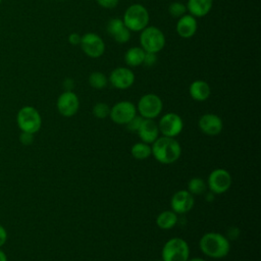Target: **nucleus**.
Wrapping results in <instances>:
<instances>
[{
	"instance_id": "f257e3e1",
	"label": "nucleus",
	"mask_w": 261,
	"mask_h": 261,
	"mask_svg": "<svg viewBox=\"0 0 261 261\" xmlns=\"http://www.w3.org/2000/svg\"><path fill=\"white\" fill-rule=\"evenodd\" d=\"M151 152L154 158L162 164H171L179 159L181 147L179 143L170 137H158L151 146Z\"/></svg>"
},
{
	"instance_id": "f03ea898",
	"label": "nucleus",
	"mask_w": 261,
	"mask_h": 261,
	"mask_svg": "<svg viewBox=\"0 0 261 261\" xmlns=\"http://www.w3.org/2000/svg\"><path fill=\"white\" fill-rule=\"evenodd\" d=\"M199 247L206 256L220 259L228 254L230 244L228 239L219 232H207L200 239Z\"/></svg>"
},
{
	"instance_id": "7ed1b4c3",
	"label": "nucleus",
	"mask_w": 261,
	"mask_h": 261,
	"mask_svg": "<svg viewBox=\"0 0 261 261\" xmlns=\"http://www.w3.org/2000/svg\"><path fill=\"white\" fill-rule=\"evenodd\" d=\"M149 12L142 4H133L124 12L122 21L124 25L133 32H141L149 23Z\"/></svg>"
},
{
	"instance_id": "20e7f679",
	"label": "nucleus",
	"mask_w": 261,
	"mask_h": 261,
	"mask_svg": "<svg viewBox=\"0 0 261 261\" xmlns=\"http://www.w3.org/2000/svg\"><path fill=\"white\" fill-rule=\"evenodd\" d=\"M162 261H187L190 257L188 243L180 238H171L163 246L161 251Z\"/></svg>"
},
{
	"instance_id": "39448f33",
	"label": "nucleus",
	"mask_w": 261,
	"mask_h": 261,
	"mask_svg": "<svg viewBox=\"0 0 261 261\" xmlns=\"http://www.w3.org/2000/svg\"><path fill=\"white\" fill-rule=\"evenodd\" d=\"M140 42L141 48L145 52L157 54L165 46V36L156 27H146L141 31Z\"/></svg>"
},
{
	"instance_id": "423d86ee",
	"label": "nucleus",
	"mask_w": 261,
	"mask_h": 261,
	"mask_svg": "<svg viewBox=\"0 0 261 261\" xmlns=\"http://www.w3.org/2000/svg\"><path fill=\"white\" fill-rule=\"evenodd\" d=\"M17 126L21 132L36 134L42 125V118L39 111L33 106L21 107L16 114Z\"/></svg>"
},
{
	"instance_id": "0eeeda50",
	"label": "nucleus",
	"mask_w": 261,
	"mask_h": 261,
	"mask_svg": "<svg viewBox=\"0 0 261 261\" xmlns=\"http://www.w3.org/2000/svg\"><path fill=\"white\" fill-rule=\"evenodd\" d=\"M163 103L159 96L155 94H145L142 96L137 105V111L143 118H156L162 111Z\"/></svg>"
},
{
	"instance_id": "6e6552de",
	"label": "nucleus",
	"mask_w": 261,
	"mask_h": 261,
	"mask_svg": "<svg viewBox=\"0 0 261 261\" xmlns=\"http://www.w3.org/2000/svg\"><path fill=\"white\" fill-rule=\"evenodd\" d=\"M231 186V175L223 168H216L208 176L207 187L213 194H223Z\"/></svg>"
},
{
	"instance_id": "1a4fd4ad",
	"label": "nucleus",
	"mask_w": 261,
	"mask_h": 261,
	"mask_svg": "<svg viewBox=\"0 0 261 261\" xmlns=\"http://www.w3.org/2000/svg\"><path fill=\"white\" fill-rule=\"evenodd\" d=\"M157 124L159 133L165 137L170 138H175L178 136L184 127V121L181 117L174 112H168L164 114Z\"/></svg>"
},
{
	"instance_id": "9d476101",
	"label": "nucleus",
	"mask_w": 261,
	"mask_h": 261,
	"mask_svg": "<svg viewBox=\"0 0 261 261\" xmlns=\"http://www.w3.org/2000/svg\"><path fill=\"white\" fill-rule=\"evenodd\" d=\"M137 115V107L129 101H119L110 108L109 116L117 124H126Z\"/></svg>"
},
{
	"instance_id": "9b49d317",
	"label": "nucleus",
	"mask_w": 261,
	"mask_h": 261,
	"mask_svg": "<svg viewBox=\"0 0 261 261\" xmlns=\"http://www.w3.org/2000/svg\"><path fill=\"white\" fill-rule=\"evenodd\" d=\"M80 45L84 53L91 58H98L102 56L105 51L104 41L95 33H87L82 36Z\"/></svg>"
},
{
	"instance_id": "f8f14e48",
	"label": "nucleus",
	"mask_w": 261,
	"mask_h": 261,
	"mask_svg": "<svg viewBox=\"0 0 261 261\" xmlns=\"http://www.w3.org/2000/svg\"><path fill=\"white\" fill-rule=\"evenodd\" d=\"M56 107L58 112L65 117L74 115L80 107V100L72 91H64L57 99Z\"/></svg>"
},
{
	"instance_id": "ddd939ff",
	"label": "nucleus",
	"mask_w": 261,
	"mask_h": 261,
	"mask_svg": "<svg viewBox=\"0 0 261 261\" xmlns=\"http://www.w3.org/2000/svg\"><path fill=\"white\" fill-rule=\"evenodd\" d=\"M195 204L194 196L188 190L175 192L170 199V206L176 214H185L189 212Z\"/></svg>"
},
{
	"instance_id": "4468645a",
	"label": "nucleus",
	"mask_w": 261,
	"mask_h": 261,
	"mask_svg": "<svg viewBox=\"0 0 261 261\" xmlns=\"http://www.w3.org/2000/svg\"><path fill=\"white\" fill-rule=\"evenodd\" d=\"M109 82L114 88L125 90L133 86L135 82V74L127 67H116L111 71Z\"/></svg>"
},
{
	"instance_id": "2eb2a0df",
	"label": "nucleus",
	"mask_w": 261,
	"mask_h": 261,
	"mask_svg": "<svg viewBox=\"0 0 261 261\" xmlns=\"http://www.w3.org/2000/svg\"><path fill=\"white\" fill-rule=\"evenodd\" d=\"M199 127L201 132L207 136H217L223 128L221 118L213 113H206L199 118Z\"/></svg>"
},
{
	"instance_id": "dca6fc26",
	"label": "nucleus",
	"mask_w": 261,
	"mask_h": 261,
	"mask_svg": "<svg viewBox=\"0 0 261 261\" xmlns=\"http://www.w3.org/2000/svg\"><path fill=\"white\" fill-rule=\"evenodd\" d=\"M137 133L142 142L152 144L159 137L158 124L154 119L144 118Z\"/></svg>"
},
{
	"instance_id": "f3484780",
	"label": "nucleus",
	"mask_w": 261,
	"mask_h": 261,
	"mask_svg": "<svg viewBox=\"0 0 261 261\" xmlns=\"http://www.w3.org/2000/svg\"><path fill=\"white\" fill-rule=\"evenodd\" d=\"M197 19L191 14L182 15L176 22V33L179 37L185 39L193 37L197 32Z\"/></svg>"
},
{
	"instance_id": "a211bd4d",
	"label": "nucleus",
	"mask_w": 261,
	"mask_h": 261,
	"mask_svg": "<svg viewBox=\"0 0 261 261\" xmlns=\"http://www.w3.org/2000/svg\"><path fill=\"white\" fill-rule=\"evenodd\" d=\"M213 0H188L187 10L195 17H202L209 13L212 8Z\"/></svg>"
},
{
	"instance_id": "6ab92c4d",
	"label": "nucleus",
	"mask_w": 261,
	"mask_h": 261,
	"mask_svg": "<svg viewBox=\"0 0 261 261\" xmlns=\"http://www.w3.org/2000/svg\"><path fill=\"white\" fill-rule=\"evenodd\" d=\"M190 95L191 97L199 102L205 101L209 98L210 94H211V89L210 86L201 80L195 81L190 85V89H189Z\"/></svg>"
},
{
	"instance_id": "aec40b11",
	"label": "nucleus",
	"mask_w": 261,
	"mask_h": 261,
	"mask_svg": "<svg viewBox=\"0 0 261 261\" xmlns=\"http://www.w3.org/2000/svg\"><path fill=\"white\" fill-rule=\"evenodd\" d=\"M177 223V214L172 210H165L158 214L156 224L161 229H170Z\"/></svg>"
},
{
	"instance_id": "412c9836",
	"label": "nucleus",
	"mask_w": 261,
	"mask_h": 261,
	"mask_svg": "<svg viewBox=\"0 0 261 261\" xmlns=\"http://www.w3.org/2000/svg\"><path fill=\"white\" fill-rule=\"evenodd\" d=\"M146 52L141 47H132L129 48L124 55V61L129 66H139L143 64Z\"/></svg>"
},
{
	"instance_id": "4be33fe9",
	"label": "nucleus",
	"mask_w": 261,
	"mask_h": 261,
	"mask_svg": "<svg viewBox=\"0 0 261 261\" xmlns=\"http://www.w3.org/2000/svg\"><path fill=\"white\" fill-rule=\"evenodd\" d=\"M130 153H132L133 157L138 160L147 159L148 157H150L152 155L151 146L144 142L136 143L133 145V147L130 149Z\"/></svg>"
},
{
	"instance_id": "5701e85b",
	"label": "nucleus",
	"mask_w": 261,
	"mask_h": 261,
	"mask_svg": "<svg viewBox=\"0 0 261 261\" xmlns=\"http://www.w3.org/2000/svg\"><path fill=\"white\" fill-rule=\"evenodd\" d=\"M207 182L201 177H193L188 182V191L194 195H202L205 193Z\"/></svg>"
},
{
	"instance_id": "b1692460",
	"label": "nucleus",
	"mask_w": 261,
	"mask_h": 261,
	"mask_svg": "<svg viewBox=\"0 0 261 261\" xmlns=\"http://www.w3.org/2000/svg\"><path fill=\"white\" fill-rule=\"evenodd\" d=\"M89 84L92 88L101 90L105 88L108 84L107 76L101 71H94L89 75Z\"/></svg>"
},
{
	"instance_id": "393cba45",
	"label": "nucleus",
	"mask_w": 261,
	"mask_h": 261,
	"mask_svg": "<svg viewBox=\"0 0 261 261\" xmlns=\"http://www.w3.org/2000/svg\"><path fill=\"white\" fill-rule=\"evenodd\" d=\"M110 113V107L104 103V102H98L93 107V114L96 118L103 119L109 116Z\"/></svg>"
},
{
	"instance_id": "a878e982",
	"label": "nucleus",
	"mask_w": 261,
	"mask_h": 261,
	"mask_svg": "<svg viewBox=\"0 0 261 261\" xmlns=\"http://www.w3.org/2000/svg\"><path fill=\"white\" fill-rule=\"evenodd\" d=\"M168 12L172 17L179 18L187 14V6L181 2H172L168 7Z\"/></svg>"
},
{
	"instance_id": "bb28decb",
	"label": "nucleus",
	"mask_w": 261,
	"mask_h": 261,
	"mask_svg": "<svg viewBox=\"0 0 261 261\" xmlns=\"http://www.w3.org/2000/svg\"><path fill=\"white\" fill-rule=\"evenodd\" d=\"M124 27V23L122 21V19L120 18H112L108 21L107 23V32L108 34L113 37L119 30H121Z\"/></svg>"
},
{
	"instance_id": "cd10ccee",
	"label": "nucleus",
	"mask_w": 261,
	"mask_h": 261,
	"mask_svg": "<svg viewBox=\"0 0 261 261\" xmlns=\"http://www.w3.org/2000/svg\"><path fill=\"white\" fill-rule=\"evenodd\" d=\"M130 38V31L124 25L121 30H119L114 36H113V39L119 43V44H124L126 43Z\"/></svg>"
},
{
	"instance_id": "c85d7f7f",
	"label": "nucleus",
	"mask_w": 261,
	"mask_h": 261,
	"mask_svg": "<svg viewBox=\"0 0 261 261\" xmlns=\"http://www.w3.org/2000/svg\"><path fill=\"white\" fill-rule=\"evenodd\" d=\"M143 117L141 115H136L135 117H133L125 125H126V128L130 132H138L142 121H143Z\"/></svg>"
},
{
	"instance_id": "c756f323",
	"label": "nucleus",
	"mask_w": 261,
	"mask_h": 261,
	"mask_svg": "<svg viewBox=\"0 0 261 261\" xmlns=\"http://www.w3.org/2000/svg\"><path fill=\"white\" fill-rule=\"evenodd\" d=\"M34 139H35L34 134L27 133V132H21V134L19 136V142L24 146H29V145L33 144Z\"/></svg>"
},
{
	"instance_id": "7c9ffc66",
	"label": "nucleus",
	"mask_w": 261,
	"mask_h": 261,
	"mask_svg": "<svg viewBox=\"0 0 261 261\" xmlns=\"http://www.w3.org/2000/svg\"><path fill=\"white\" fill-rule=\"evenodd\" d=\"M119 0H96V2L103 8L111 9L117 6Z\"/></svg>"
},
{
	"instance_id": "2f4dec72",
	"label": "nucleus",
	"mask_w": 261,
	"mask_h": 261,
	"mask_svg": "<svg viewBox=\"0 0 261 261\" xmlns=\"http://www.w3.org/2000/svg\"><path fill=\"white\" fill-rule=\"evenodd\" d=\"M155 62H156V54H155V53L146 52L143 64L148 65V66H151V65H153Z\"/></svg>"
},
{
	"instance_id": "473e14b6",
	"label": "nucleus",
	"mask_w": 261,
	"mask_h": 261,
	"mask_svg": "<svg viewBox=\"0 0 261 261\" xmlns=\"http://www.w3.org/2000/svg\"><path fill=\"white\" fill-rule=\"evenodd\" d=\"M81 40H82V36L80 34H77V33H71L68 36V42L71 45H80Z\"/></svg>"
},
{
	"instance_id": "72a5a7b5",
	"label": "nucleus",
	"mask_w": 261,
	"mask_h": 261,
	"mask_svg": "<svg viewBox=\"0 0 261 261\" xmlns=\"http://www.w3.org/2000/svg\"><path fill=\"white\" fill-rule=\"evenodd\" d=\"M6 240H7V231L4 228V226L0 224V248L6 243Z\"/></svg>"
},
{
	"instance_id": "f704fd0d",
	"label": "nucleus",
	"mask_w": 261,
	"mask_h": 261,
	"mask_svg": "<svg viewBox=\"0 0 261 261\" xmlns=\"http://www.w3.org/2000/svg\"><path fill=\"white\" fill-rule=\"evenodd\" d=\"M227 234H228V238H229L230 240H233V239H236V238L239 237L240 231H239V229H238L237 227H230V228L227 230Z\"/></svg>"
},
{
	"instance_id": "c9c22d12",
	"label": "nucleus",
	"mask_w": 261,
	"mask_h": 261,
	"mask_svg": "<svg viewBox=\"0 0 261 261\" xmlns=\"http://www.w3.org/2000/svg\"><path fill=\"white\" fill-rule=\"evenodd\" d=\"M64 88H65V91H71L72 89V86H73V81L70 80V79H66L64 81Z\"/></svg>"
},
{
	"instance_id": "e433bc0d",
	"label": "nucleus",
	"mask_w": 261,
	"mask_h": 261,
	"mask_svg": "<svg viewBox=\"0 0 261 261\" xmlns=\"http://www.w3.org/2000/svg\"><path fill=\"white\" fill-rule=\"evenodd\" d=\"M0 261H7V256L4 253V251H2L1 249H0Z\"/></svg>"
},
{
	"instance_id": "4c0bfd02",
	"label": "nucleus",
	"mask_w": 261,
	"mask_h": 261,
	"mask_svg": "<svg viewBox=\"0 0 261 261\" xmlns=\"http://www.w3.org/2000/svg\"><path fill=\"white\" fill-rule=\"evenodd\" d=\"M214 195H215V194H213L212 192H209V193L206 195V199H207V201H213V199H214Z\"/></svg>"
},
{
	"instance_id": "58836bf2",
	"label": "nucleus",
	"mask_w": 261,
	"mask_h": 261,
	"mask_svg": "<svg viewBox=\"0 0 261 261\" xmlns=\"http://www.w3.org/2000/svg\"><path fill=\"white\" fill-rule=\"evenodd\" d=\"M187 261H206V260H204L203 258H192V259H188Z\"/></svg>"
},
{
	"instance_id": "ea45409f",
	"label": "nucleus",
	"mask_w": 261,
	"mask_h": 261,
	"mask_svg": "<svg viewBox=\"0 0 261 261\" xmlns=\"http://www.w3.org/2000/svg\"><path fill=\"white\" fill-rule=\"evenodd\" d=\"M1 1H2V0H0V5H1Z\"/></svg>"
},
{
	"instance_id": "a19ab883",
	"label": "nucleus",
	"mask_w": 261,
	"mask_h": 261,
	"mask_svg": "<svg viewBox=\"0 0 261 261\" xmlns=\"http://www.w3.org/2000/svg\"><path fill=\"white\" fill-rule=\"evenodd\" d=\"M158 261H162V260H158Z\"/></svg>"
}]
</instances>
